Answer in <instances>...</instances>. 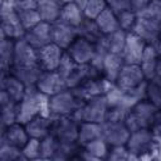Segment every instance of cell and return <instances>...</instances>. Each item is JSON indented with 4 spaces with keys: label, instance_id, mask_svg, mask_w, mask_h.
<instances>
[{
    "label": "cell",
    "instance_id": "74e56055",
    "mask_svg": "<svg viewBox=\"0 0 161 161\" xmlns=\"http://www.w3.org/2000/svg\"><path fill=\"white\" fill-rule=\"evenodd\" d=\"M106 8H107V1L106 0H88L86 8L83 9L84 18L94 20Z\"/></svg>",
    "mask_w": 161,
    "mask_h": 161
},
{
    "label": "cell",
    "instance_id": "5b68a950",
    "mask_svg": "<svg viewBox=\"0 0 161 161\" xmlns=\"http://www.w3.org/2000/svg\"><path fill=\"white\" fill-rule=\"evenodd\" d=\"M109 106L106 96H97L86 101L73 114L78 122H94L102 123L106 121Z\"/></svg>",
    "mask_w": 161,
    "mask_h": 161
},
{
    "label": "cell",
    "instance_id": "60d3db41",
    "mask_svg": "<svg viewBox=\"0 0 161 161\" xmlns=\"http://www.w3.org/2000/svg\"><path fill=\"white\" fill-rule=\"evenodd\" d=\"M26 160H36L40 158V140L30 138L28 143L21 148Z\"/></svg>",
    "mask_w": 161,
    "mask_h": 161
},
{
    "label": "cell",
    "instance_id": "7bdbcfd3",
    "mask_svg": "<svg viewBox=\"0 0 161 161\" xmlns=\"http://www.w3.org/2000/svg\"><path fill=\"white\" fill-rule=\"evenodd\" d=\"M131 158V155L126 147V145L123 146H111L108 155H107V160H127Z\"/></svg>",
    "mask_w": 161,
    "mask_h": 161
},
{
    "label": "cell",
    "instance_id": "7dc6e473",
    "mask_svg": "<svg viewBox=\"0 0 161 161\" xmlns=\"http://www.w3.org/2000/svg\"><path fill=\"white\" fill-rule=\"evenodd\" d=\"M128 1H130L132 11H135L136 14L140 13L141 10H143L147 6V4L150 3V0H128Z\"/></svg>",
    "mask_w": 161,
    "mask_h": 161
},
{
    "label": "cell",
    "instance_id": "7402d4cb",
    "mask_svg": "<svg viewBox=\"0 0 161 161\" xmlns=\"http://www.w3.org/2000/svg\"><path fill=\"white\" fill-rule=\"evenodd\" d=\"M43 68L40 64L36 65H28V67H16L14 65L10 69V73L14 74L18 79H20L25 87H35L39 77L43 73Z\"/></svg>",
    "mask_w": 161,
    "mask_h": 161
},
{
    "label": "cell",
    "instance_id": "ba28073f",
    "mask_svg": "<svg viewBox=\"0 0 161 161\" xmlns=\"http://www.w3.org/2000/svg\"><path fill=\"white\" fill-rule=\"evenodd\" d=\"M113 84L114 83L109 82L103 75H101V77H97V78H88V79H86L77 88H73V92L75 93V96L80 101L86 102V101H88V99H91L93 97L106 94L107 91Z\"/></svg>",
    "mask_w": 161,
    "mask_h": 161
},
{
    "label": "cell",
    "instance_id": "1f68e13d",
    "mask_svg": "<svg viewBox=\"0 0 161 161\" xmlns=\"http://www.w3.org/2000/svg\"><path fill=\"white\" fill-rule=\"evenodd\" d=\"M146 98L157 108H161V75L146 80Z\"/></svg>",
    "mask_w": 161,
    "mask_h": 161
},
{
    "label": "cell",
    "instance_id": "4316f807",
    "mask_svg": "<svg viewBox=\"0 0 161 161\" xmlns=\"http://www.w3.org/2000/svg\"><path fill=\"white\" fill-rule=\"evenodd\" d=\"M125 60L122 58L121 54H114V53H108L104 63H103V68H102V74L106 79H108L109 82L114 83L117 79V75L121 70V68L123 67Z\"/></svg>",
    "mask_w": 161,
    "mask_h": 161
},
{
    "label": "cell",
    "instance_id": "7a4b0ae2",
    "mask_svg": "<svg viewBox=\"0 0 161 161\" xmlns=\"http://www.w3.org/2000/svg\"><path fill=\"white\" fill-rule=\"evenodd\" d=\"M1 36L18 40L24 38L25 29L20 21L19 14L15 10V0H1Z\"/></svg>",
    "mask_w": 161,
    "mask_h": 161
},
{
    "label": "cell",
    "instance_id": "6da1fadb",
    "mask_svg": "<svg viewBox=\"0 0 161 161\" xmlns=\"http://www.w3.org/2000/svg\"><path fill=\"white\" fill-rule=\"evenodd\" d=\"M126 147L131 157L138 158L158 151L160 140L152 133L150 128H140L137 131L131 132Z\"/></svg>",
    "mask_w": 161,
    "mask_h": 161
},
{
    "label": "cell",
    "instance_id": "7c38bea8",
    "mask_svg": "<svg viewBox=\"0 0 161 161\" xmlns=\"http://www.w3.org/2000/svg\"><path fill=\"white\" fill-rule=\"evenodd\" d=\"M65 53L77 64H88L91 63L94 54V44L82 36H77L65 49Z\"/></svg>",
    "mask_w": 161,
    "mask_h": 161
},
{
    "label": "cell",
    "instance_id": "44dd1931",
    "mask_svg": "<svg viewBox=\"0 0 161 161\" xmlns=\"http://www.w3.org/2000/svg\"><path fill=\"white\" fill-rule=\"evenodd\" d=\"M0 111H1V130L18 121L19 103L13 101L5 91H0Z\"/></svg>",
    "mask_w": 161,
    "mask_h": 161
},
{
    "label": "cell",
    "instance_id": "e0dca14e",
    "mask_svg": "<svg viewBox=\"0 0 161 161\" xmlns=\"http://www.w3.org/2000/svg\"><path fill=\"white\" fill-rule=\"evenodd\" d=\"M78 36V30L75 26L69 25L67 23H63L60 20H57L52 24V39L53 43L59 45L62 49H67L73 40Z\"/></svg>",
    "mask_w": 161,
    "mask_h": 161
},
{
    "label": "cell",
    "instance_id": "9c48e42d",
    "mask_svg": "<svg viewBox=\"0 0 161 161\" xmlns=\"http://www.w3.org/2000/svg\"><path fill=\"white\" fill-rule=\"evenodd\" d=\"M145 80L146 78L140 64H123L114 84L122 91H128L140 86Z\"/></svg>",
    "mask_w": 161,
    "mask_h": 161
},
{
    "label": "cell",
    "instance_id": "83f0119b",
    "mask_svg": "<svg viewBox=\"0 0 161 161\" xmlns=\"http://www.w3.org/2000/svg\"><path fill=\"white\" fill-rule=\"evenodd\" d=\"M102 137V125L94 122H79L77 143L79 146H86L91 141Z\"/></svg>",
    "mask_w": 161,
    "mask_h": 161
},
{
    "label": "cell",
    "instance_id": "52a82bcc",
    "mask_svg": "<svg viewBox=\"0 0 161 161\" xmlns=\"http://www.w3.org/2000/svg\"><path fill=\"white\" fill-rule=\"evenodd\" d=\"M102 125V137L111 146H123L131 135L125 119H106Z\"/></svg>",
    "mask_w": 161,
    "mask_h": 161
},
{
    "label": "cell",
    "instance_id": "e575fe53",
    "mask_svg": "<svg viewBox=\"0 0 161 161\" xmlns=\"http://www.w3.org/2000/svg\"><path fill=\"white\" fill-rule=\"evenodd\" d=\"M58 146H59V141L52 133L42 138L40 140V158L53 160V156L55 151L58 150Z\"/></svg>",
    "mask_w": 161,
    "mask_h": 161
},
{
    "label": "cell",
    "instance_id": "f1b7e54d",
    "mask_svg": "<svg viewBox=\"0 0 161 161\" xmlns=\"http://www.w3.org/2000/svg\"><path fill=\"white\" fill-rule=\"evenodd\" d=\"M84 19V14L83 10L74 3H65L62 5V10H60V16L58 20L67 23L69 25H73L75 28H78L80 25V23Z\"/></svg>",
    "mask_w": 161,
    "mask_h": 161
},
{
    "label": "cell",
    "instance_id": "836d02e7",
    "mask_svg": "<svg viewBox=\"0 0 161 161\" xmlns=\"http://www.w3.org/2000/svg\"><path fill=\"white\" fill-rule=\"evenodd\" d=\"M106 38H107L109 53H114V54H121L122 55V52H123V48H125V44H126L127 31H125L122 29H117L116 31L106 35Z\"/></svg>",
    "mask_w": 161,
    "mask_h": 161
},
{
    "label": "cell",
    "instance_id": "4fadbf2b",
    "mask_svg": "<svg viewBox=\"0 0 161 161\" xmlns=\"http://www.w3.org/2000/svg\"><path fill=\"white\" fill-rule=\"evenodd\" d=\"M147 43L135 33H127L126 44L122 52L125 64H140Z\"/></svg>",
    "mask_w": 161,
    "mask_h": 161
},
{
    "label": "cell",
    "instance_id": "816d5d0a",
    "mask_svg": "<svg viewBox=\"0 0 161 161\" xmlns=\"http://www.w3.org/2000/svg\"><path fill=\"white\" fill-rule=\"evenodd\" d=\"M160 39H161V35H160Z\"/></svg>",
    "mask_w": 161,
    "mask_h": 161
},
{
    "label": "cell",
    "instance_id": "603a6c76",
    "mask_svg": "<svg viewBox=\"0 0 161 161\" xmlns=\"http://www.w3.org/2000/svg\"><path fill=\"white\" fill-rule=\"evenodd\" d=\"M1 89L5 91L8 93V96L18 103L23 99V97L25 96V92H26L25 84L11 73L1 77Z\"/></svg>",
    "mask_w": 161,
    "mask_h": 161
},
{
    "label": "cell",
    "instance_id": "cb8c5ba5",
    "mask_svg": "<svg viewBox=\"0 0 161 161\" xmlns=\"http://www.w3.org/2000/svg\"><path fill=\"white\" fill-rule=\"evenodd\" d=\"M62 5L60 0H36V10L40 14L42 21L55 23L60 16Z\"/></svg>",
    "mask_w": 161,
    "mask_h": 161
},
{
    "label": "cell",
    "instance_id": "f546056e",
    "mask_svg": "<svg viewBox=\"0 0 161 161\" xmlns=\"http://www.w3.org/2000/svg\"><path fill=\"white\" fill-rule=\"evenodd\" d=\"M94 20H96L98 28L101 29V31H102L104 35H108V34L116 31L117 29H119V24H118L117 15H116L108 6H107Z\"/></svg>",
    "mask_w": 161,
    "mask_h": 161
},
{
    "label": "cell",
    "instance_id": "ee69618b",
    "mask_svg": "<svg viewBox=\"0 0 161 161\" xmlns=\"http://www.w3.org/2000/svg\"><path fill=\"white\" fill-rule=\"evenodd\" d=\"M106 1H107V6L116 15H118L126 10H132L128 0H106Z\"/></svg>",
    "mask_w": 161,
    "mask_h": 161
},
{
    "label": "cell",
    "instance_id": "484cf974",
    "mask_svg": "<svg viewBox=\"0 0 161 161\" xmlns=\"http://www.w3.org/2000/svg\"><path fill=\"white\" fill-rule=\"evenodd\" d=\"M157 62H158V53L155 49V47L152 44H147L143 54H142V59L140 63V67L145 74L146 80L153 78L156 75V68H157Z\"/></svg>",
    "mask_w": 161,
    "mask_h": 161
},
{
    "label": "cell",
    "instance_id": "9a60e30c",
    "mask_svg": "<svg viewBox=\"0 0 161 161\" xmlns=\"http://www.w3.org/2000/svg\"><path fill=\"white\" fill-rule=\"evenodd\" d=\"M36 64H39L38 50L34 47H31L24 38L15 40L14 65L28 67V65H36Z\"/></svg>",
    "mask_w": 161,
    "mask_h": 161
},
{
    "label": "cell",
    "instance_id": "b9f144b4",
    "mask_svg": "<svg viewBox=\"0 0 161 161\" xmlns=\"http://www.w3.org/2000/svg\"><path fill=\"white\" fill-rule=\"evenodd\" d=\"M75 65H77V63L64 52L63 58H62L60 64H59V68H58V72H59V74L63 77V79H65V78L73 72V69L75 68Z\"/></svg>",
    "mask_w": 161,
    "mask_h": 161
},
{
    "label": "cell",
    "instance_id": "d6a6232c",
    "mask_svg": "<svg viewBox=\"0 0 161 161\" xmlns=\"http://www.w3.org/2000/svg\"><path fill=\"white\" fill-rule=\"evenodd\" d=\"M108 53H109V49H108L107 38H106V35H103L94 44V54H93V58H92V60H91L89 64L102 72L103 63H104V59H106V57H107Z\"/></svg>",
    "mask_w": 161,
    "mask_h": 161
},
{
    "label": "cell",
    "instance_id": "d590c367",
    "mask_svg": "<svg viewBox=\"0 0 161 161\" xmlns=\"http://www.w3.org/2000/svg\"><path fill=\"white\" fill-rule=\"evenodd\" d=\"M0 160L1 161H18V160H26V158L21 148L1 142L0 143Z\"/></svg>",
    "mask_w": 161,
    "mask_h": 161
},
{
    "label": "cell",
    "instance_id": "4dcf8cb0",
    "mask_svg": "<svg viewBox=\"0 0 161 161\" xmlns=\"http://www.w3.org/2000/svg\"><path fill=\"white\" fill-rule=\"evenodd\" d=\"M77 30H78V36H82V38L87 39V40H89L93 44H96L104 35L101 31V29L98 28L96 20L88 19V18H84L83 19V21L77 28Z\"/></svg>",
    "mask_w": 161,
    "mask_h": 161
},
{
    "label": "cell",
    "instance_id": "ab89813d",
    "mask_svg": "<svg viewBox=\"0 0 161 161\" xmlns=\"http://www.w3.org/2000/svg\"><path fill=\"white\" fill-rule=\"evenodd\" d=\"M137 15L161 21V0H150L147 6L137 13Z\"/></svg>",
    "mask_w": 161,
    "mask_h": 161
},
{
    "label": "cell",
    "instance_id": "f35d334b",
    "mask_svg": "<svg viewBox=\"0 0 161 161\" xmlns=\"http://www.w3.org/2000/svg\"><path fill=\"white\" fill-rule=\"evenodd\" d=\"M117 19H118V24H119V29L127 31V33H131L133 30V26L136 24V20H137V14L132 10H126L121 14L117 15Z\"/></svg>",
    "mask_w": 161,
    "mask_h": 161
},
{
    "label": "cell",
    "instance_id": "30bf717a",
    "mask_svg": "<svg viewBox=\"0 0 161 161\" xmlns=\"http://www.w3.org/2000/svg\"><path fill=\"white\" fill-rule=\"evenodd\" d=\"M132 33L143 39L147 44H153L160 39L161 35V21L137 15L136 24Z\"/></svg>",
    "mask_w": 161,
    "mask_h": 161
},
{
    "label": "cell",
    "instance_id": "5bb4252c",
    "mask_svg": "<svg viewBox=\"0 0 161 161\" xmlns=\"http://www.w3.org/2000/svg\"><path fill=\"white\" fill-rule=\"evenodd\" d=\"M24 39L31 47H34L36 50H39L40 48L53 43V39H52V24L47 23V21H40L39 24H36L35 26H33L31 29L25 31Z\"/></svg>",
    "mask_w": 161,
    "mask_h": 161
},
{
    "label": "cell",
    "instance_id": "bcb514c9",
    "mask_svg": "<svg viewBox=\"0 0 161 161\" xmlns=\"http://www.w3.org/2000/svg\"><path fill=\"white\" fill-rule=\"evenodd\" d=\"M150 130L152 131V133L158 140H161V108H158V111L156 112L155 118H153V122H152Z\"/></svg>",
    "mask_w": 161,
    "mask_h": 161
},
{
    "label": "cell",
    "instance_id": "c3c4849f",
    "mask_svg": "<svg viewBox=\"0 0 161 161\" xmlns=\"http://www.w3.org/2000/svg\"><path fill=\"white\" fill-rule=\"evenodd\" d=\"M74 3L83 10L84 8H86V5H87V3H88V0H74Z\"/></svg>",
    "mask_w": 161,
    "mask_h": 161
},
{
    "label": "cell",
    "instance_id": "ac0fdd59",
    "mask_svg": "<svg viewBox=\"0 0 161 161\" xmlns=\"http://www.w3.org/2000/svg\"><path fill=\"white\" fill-rule=\"evenodd\" d=\"M29 140H30V137H29V135L25 130V126L23 123L14 122L3 130L1 142L9 143L18 148H23L28 143Z\"/></svg>",
    "mask_w": 161,
    "mask_h": 161
},
{
    "label": "cell",
    "instance_id": "277c9868",
    "mask_svg": "<svg viewBox=\"0 0 161 161\" xmlns=\"http://www.w3.org/2000/svg\"><path fill=\"white\" fill-rule=\"evenodd\" d=\"M84 102L80 101L73 89H64L54 96L48 98V109L49 116L52 118L60 117V116H73L74 112L83 104Z\"/></svg>",
    "mask_w": 161,
    "mask_h": 161
},
{
    "label": "cell",
    "instance_id": "3957f363",
    "mask_svg": "<svg viewBox=\"0 0 161 161\" xmlns=\"http://www.w3.org/2000/svg\"><path fill=\"white\" fill-rule=\"evenodd\" d=\"M157 111L158 108L147 98L142 99L130 109V112L125 117V123L131 132L140 128H150Z\"/></svg>",
    "mask_w": 161,
    "mask_h": 161
},
{
    "label": "cell",
    "instance_id": "681fc988",
    "mask_svg": "<svg viewBox=\"0 0 161 161\" xmlns=\"http://www.w3.org/2000/svg\"><path fill=\"white\" fill-rule=\"evenodd\" d=\"M63 4H65V3H72V1H74V0H60Z\"/></svg>",
    "mask_w": 161,
    "mask_h": 161
},
{
    "label": "cell",
    "instance_id": "d6986e66",
    "mask_svg": "<svg viewBox=\"0 0 161 161\" xmlns=\"http://www.w3.org/2000/svg\"><path fill=\"white\" fill-rule=\"evenodd\" d=\"M52 122H53V118L50 116H45V114L40 113V114L33 117L24 126H25V130L30 138L42 140L50 133Z\"/></svg>",
    "mask_w": 161,
    "mask_h": 161
},
{
    "label": "cell",
    "instance_id": "ffe728a7",
    "mask_svg": "<svg viewBox=\"0 0 161 161\" xmlns=\"http://www.w3.org/2000/svg\"><path fill=\"white\" fill-rule=\"evenodd\" d=\"M109 151V145L103 140V137H98L86 146L80 147L78 160H101V158H107Z\"/></svg>",
    "mask_w": 161,
    "mask_h": 161
},
{
    "label": "cell",
    "instance_id": "8d00e7d4",
    "mask_svg": "<svg viewBox=\"0 0 161 161\" xmlns=\"http://www.w3.org/2000/svg\"><path fill=\"white\" fill-rule=\"evenodd\" d=\"M19 14V18H20V21L26 30L31 29L33 26H35L36 24H39L42 21V18H40V14L36 9H33V10H25V11H20L18 13Z\"/></svg>",
    "mask_w": 161,
    "mask_h": 161
},
{
    "label": "cell",
    "instance_id": "d4e9b609",
    "mask_svg": "<svg viewBox=\"0 0 161 161\" xmlns=\"http://www.w3.org/2000/svg\"><path fill=\"white\" fill-rule=\"evenodd\" d=\"M14 54H15V40L10 38L1 36L0 42V63L1 73L6 75L10 73V69L14 65Z\"/></svg>",
    "mask_w": 161,
    "mask_h": 161
},
{
    "label": "cell",
    "instance_id": "f907efd6",
    "mask_svg": "<svg viewBox=\"0 0 161 161\" xmlns=\"http://www.w3.org/2000/svg\"><path fill=\"white\" fill-rule=\"evenodd\" d=\"M15 1H19V0H15Z\"/></svg>",
    "mask_w": 161,
    "mask_h": 161
},
{
    "label": "cell",
    "instance_id": "8fae6325",
    "mask_svg": "<svg viewBox=\"0 0 161 161\" xmlns=\"http://www.w3.org/2000/svg\"><path fill=\"white\" fill-rule=\"evenodd\" d=\"M35 87L38 88V91L40 93H43L48 97L54 96V94L67 89L65 82L58 70H43Z\"/></svg>",
    "mask_w": 161,
    "mask_h": 161
},
{
    "label": "cell",
    "instance_id": "f6af8a7d",
    "mask_svg": "<svg viewBox=\"0 0 161 161\" xmlns=\"http://www.w3.org/2000/svg\"><path fill=\"white\" fill-rule=\"evenodd\" d=\"M36 9V0H19L15 1V10L18 13L25 11V10H33Z\"/></svg>",
    "mask_w": 161,
    "mask_h": 161
},
{
    "label": "cell",
    "instance_id": "8992f818",
    "mask_svg": "<svg viewBox=\"0 0 161 161\" xmlns=\"http://www.w3.org/2000/svg\"><path fill=\"white\" fill-rule=\"evenodd\" d=\"M79 122L73 116L54 117L50 133L62 143H75L78 138Z\"/></svg>",
    "mask_w": 161,
    "mask_h": 161
},
{
    "label": "cell",
    "instance_id": "2e32d148",
    "mask_svg": "<svg viewBox=\"0 0 161 161\" xmlns=\"http://www.w3.org/2000/svg\"><path fill=\"white\" fill-rule=\"evenodd\" d=\"M64 52L65 50L55 43H50L38 50L39 64L44 70H58Z\"/></svg>",
    "mask_w": 161,
    "mask_h": 161
}]
</instances>
